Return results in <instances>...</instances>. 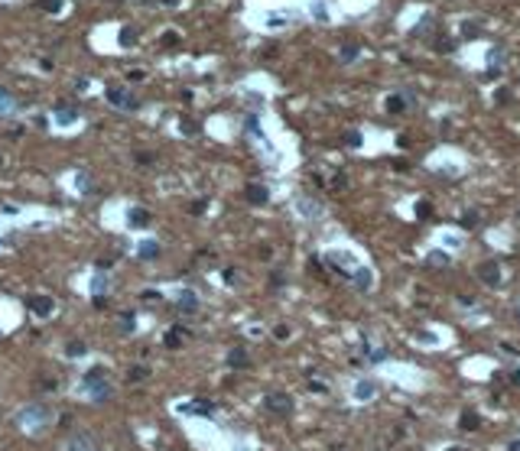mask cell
I'll return each mask as SVG.
<instances>
[{
	"label": "cell",
	"mask_w": 520,
	"mask_h": 451,
	"mask_svg": "<svg viewBox=\"0 0 520 451\" xmlns=\"http://www.w3.org/2000/svg\"><path fill=\"white\" fill-rule=\"evenodd\" d=\"M81 389H88L95 399H104V396H108V393H104V389H108V387H104V370H91V373L81 380Z\"/></svg>",
	"instance_id": "6da1fadb"
},
{
	"label": "cell",
	"mask_w": 520,
	"mask_h": 451,
	"mask_svg": "<svg viewBox=\"0 0 520 451\" xmlns=\"http://www.w3.org/2000/svg\"><path fill=\"white\" fill-rule=\"evenodd\" d=\"M108 101L120 110H137V101H133V94L127 88H108Z\"/></svg>",
	"instance_id": "7a4b0ae2"
},
{
	"label": "cell",
	"mask_w": 520,
	"mask_h": 451,
	"mask_svg": "<svg viewBox=\"0 0 520 451\" xmlns=\"http://www.w3.org/2000/svg\"><path fill=\"white\" fill-rule=\"evenodd\" d=\"M267 409L280 412V416H290V412H292V399L286 396V393H270V396H267Z\"/></svg>",
	"instance_id": "3957f363"
},
{
	"label": "cell",
	"mask_w": 520,
	"mask_h": 451,
	"mask_svg": "<svg viewBox=\"0 0 520 451\" xmlns=\"http://www.w3.org/2000/svg\"><path fill=\"white\" fill-rule=\"evenodd\" d=\"M30 309L39 315V318H49L52 315V309H55V302L49 299V295H36V299H30Z\"/></svg>",
	"instance_id": "277c9868"
},
{
	"label": "cell",
	"mask_w": 520,
	"mask_h": 451,
	"mask_svg": "<svg viewBox=\"0 0 520 451\" xmlns=\"http://www.w3.org/2000/svg\"><path fill=\"white\" fill-rule=\"evenodd\" d=\"M78 120V110L75 108H65V104H59V108H55V124H75Z\"/></svg>",
	"instance_id": "5b68a950"
},
{
	"label": "cell",
	"mask_w": 520,
	"mask_h": 451,
	"mask_svg": "<svg viewBox=\"0 0 520 451\" xmlns=\"http://www.w3.org/2000/svg\"><path fill=\"white\" fill-rule=\"evenodd\" d=\"M481 280L491 282V286H498V282H501V269H498V263H485V266H481Z\"/></svg>",
	"instance_id": "8992f818"
},
{
	"label": "cell",
	"mask_w": 520,
	"mask_h": 451,
	"mask_svg": "<svg viewBox=\"0 0 520 451\" xmlns=\"http://www.w3.org/2000/svg\"><path fill=\"white\" fill-rule=\"evenodd\" d=\"M68 451H95V445H91L88 435H75V438L68 441Z\"/></svg>",
	"instance_id": "52a82bcc"
},
{
	"label": "cell",
	"mask_w": 520,
	"mask_h": 451,
	"mask_svg": "<svg viewBox=\"0 0 520 451\" xmlns=\"http://www.w3.org/2000/svg\"><path fill=\"white\" fill-rule=\"evenodd\" d=\"M228 364H231V367H247V354H244L241 347H234V351L228 354Z\"/></svg>",
	"instance_id": "ba28073f"
},
{
	"label": "cell",
	"mask_w": 520,
	"mask_h": 451,
	"mask_svg": "<svg viewBox=\"0 0 520 451\" xmlns=\"http://www.w3.org/2000/svg\"><path fill=\"white\" fill-rule=\"evenodd\" d=\"M247 198H250V202H267V188H260V185H250V188H247Z\"/></svg>",
	"instance_id": "9c48e42d"
},
{
	"label": "cell",
	"mask_w": 520,
	"mask_h": 451,
	"mask_svg": "<svg viewBox=\"0 0 520 451\" xmlns=\"http://www.w3.org/2000/svg\"><path fill=\"white\" fill-rule=\"evenodd\" d=\"M10 110H13V97L0 91V114H10Z\"/></svg>",
	"instance_id": "30bf717a"
},
{
	"label": "cell",
	"mask_w": 520,
	"mask_h": 451,
	"mask_svg": "<svg viewBox=\"0 0 520 451\" xmlns=\"http://www.w3.org/2000/svg\"><path fill=\"white\" fill-rule=\"evenodd\" d=\"M150 218H146V211H130V224H146Z\"/></svg>",
	"instance_id": "8fae6325"
},
{
	"label": "cell",
	"mask_w": 520,
	"mask_h": 451,
	"mask_svg": "<svg viewBox=\"0 0 520 451\" xmlns=\"http://www.w3.org/2000/svg\"><path fill=\"white\" fill-rule=\"evenodd\" d=\"M43 10H49V13L62 10V0H43Z\"/></svg>",
	"instance_id": "7c38bea8"
},
{
	"label": "cell",
	"mask_w": 520,
	"mask_h": 451,
	"mask_svg": "<svg viewBox=\"0 0 520 451\" xmlns=\"http://www.w3.org/2000/svg\"><path fill=\"white\" fill-rule=\"evenodd\" d=\"M179 338H182V331L176 328V331H169V338H166V344H169V347H179Z\"/></svg>",
	"instance_id": "4fadbf2b"
},
{
	"label": "cell",
	"mask_w": 520,
	"mask_h": 451,
	"mask_svg": "<svg viewBox=\"0 0 520 451\" xmlns=\"http://www.w3.org/2000/svg\"><path fill=\"white\" fill-rule=\"evenodd\" d=\"M140 257H156V244H143V247H140Z\"/></svg>",
	"instance_id": "5bb4252c"
},
{
	"label": "cell",
	"mask_w": 520,
	"mask_h": 451,
	"mask_svg": "<svg viewBox=\"0 0 520 451\" xmlns=\"http://www.w3.org/2000/svg\"><path fill=\"white\" fill-rule=\"evenodd\" d=\"M68 354H85V344H78V341H72V344H68Z\"/></svg>",
	"instance_id": "9a60e30c"
},
{
	"label": "cell",
	"mask_w": 520,
	"mask_h": 451,
	"mask_svg": "<svg viewBox=\"0 0 520 451\" xmlns=\"http://www.w3.org/2000/svg\"><path fill=\"white\" fill-rule=\"evenodd\" d=\"M182 309H195V295H182Z\"/></svg>",
	"instance_id": "2e32d148"
},
{
	"label": "cell",
	"mask_w": 520,
	"mask_h": 451,
	"mask_svg": "<svg viewBox=\"0 0 520 451\" xmlns=\"http://www.w3.org/2000/svg\"><path fill=\"white\" fill-rule=\"evenodd\" d=\"M452 451H455V448H452Z\"/></svg>",
	"instance_id": "e0dca14e"
}]
</instances>
